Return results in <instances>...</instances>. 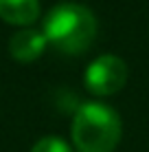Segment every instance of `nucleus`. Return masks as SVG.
<instances>
[{
  "instance_id": "f257e3e1",
  "label": "nucleus",
  "mask_w": 149,
  "mask_h": 152,
  "mask_svg": "<svg viewBox=\"0 0 149 152\" xmlns=\"http://www.w3.org/2000/svg\"><path fill=\"white\" fill-rule=\"evenodd\" d=\"M44 38L66 55H79L92 44L96 35V18L83 4L64 2L44 18Z\"/></svg>"
},
{
  "instance_id": "f03ea898",
  "label": "nucleus",
  "mask_w": 149,
  "mask_h": 152,
  "mask_svg": "<svg viewBox=\"0 0 149 152\" xmlns=\"http://www.w3.org/2000/svg\"><path fill=\"white\" fill-rule=\"evenodd\" d=\"M121 117L99 102L83 104L75 113L70 134L79 152H114L121 141Z\"/></svg>"
},
{
  "instance_id": "7ed1b4c3",
  "label": "nucleus",
  "mask_w": 149,
  "mask_h": 152,
  "mask_svg": "<svg viewBox=\"0 0 149 152\" xmlns=\"http://www.w3.org/2000/svg\"><path fill=\"white\" fill-rule=\"evenodd\" d=\"M86 88L96 97L114 95L127 82V66L116 55H101L86 69Z\"/></svg>"
},
{
  "instance_id": "20e7f679",
  "label": "nucleus",
  "mask_w": 149,
  "mask_h": 152,
  "mask_svg": "<svg viewBox=\"0 0 149 152\" xmlns=\"http://www.w3.org/2000/svg\"><path fill=\"white\" fill-rule=\"evenodd\" d=\"M46 38L42 31L37 29H20L15 31L9 40V53L15 62H22V64H31L35 62L40 55L46 51Z\"/></svg>"
},
{
  "instance_id": "39448f33",
  "label": "nucleus",
  "mask_w": 149,
  "mask_h": 152,
  "mask_svg": "<svg viewBox=\"0 0 149 152\" xmlns=\"http://www.w3.org/2000/svg\"><path fill=\"white\" fill-rule=\"evenodd\" d=\"M0 18L9 24L29 27L40 18V0H0Z\"/></svg>"
},
{
  "instance_id": "423d86ee",
  "label": "nucleus",
  "mask_w": 149,
  "mask_h": 152,
  "mask_svg": "<svg viewBox=\"0 0 149 152\" xmlns=\"http://www.w3.org/2000/svg\"><path fill=\"white\" fill-rule=\"evenodd\" d=\"M31 152H73V150L57 137H44L33 145Z\"/></svg>"
}]
</instances>
